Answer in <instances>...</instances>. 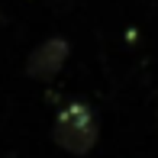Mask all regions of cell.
I'll return each mask as SVG.
<instances>
[{
	"instance_id": "cell-1",
	"label": "cell",
	"mask_w": 158,
	"mask_h": 158,
	"mask_svg": "<svg viewBox=\"0 0 158 158\" xmlns=\"http://www.w3.org/2000/svg\"><path fill=\"white\" fill-rule=\"evenodd\" d=\"M52 139L71 155H87L90 148L97 145V139H100L97 113L90 110L84 100L64 103L58 110V116H55V123H52Z\"/></svg>"
},
{
	"instance_id": "cell-2",
	"label": "cell",
	"mask_w": 158,
	"mask_h": 158,
	"mask_svg": "<svg viewBox=\"0 0 158 158\" xmlns=\"http://www.w3.org/2000/svg\"><path fill=\"white\" fill-rule=\"evenodd\" d=\"M68 52H71V45H68L64 35H48V39H42L29 52V58H26V74L35 77V81H52V77L64 68Z\"/></svg>"
}]
</instances>
